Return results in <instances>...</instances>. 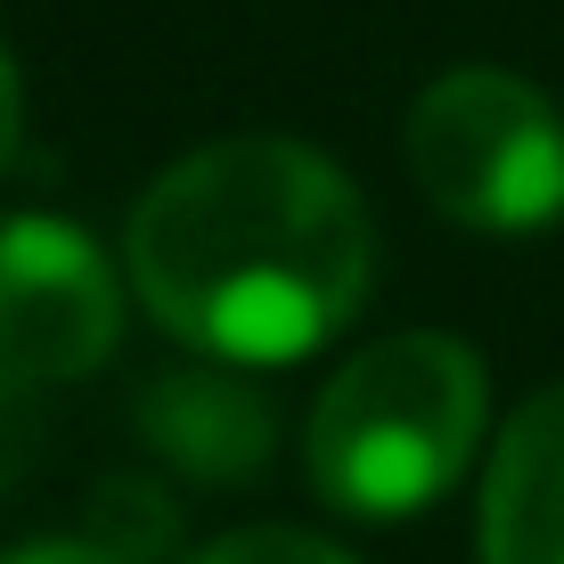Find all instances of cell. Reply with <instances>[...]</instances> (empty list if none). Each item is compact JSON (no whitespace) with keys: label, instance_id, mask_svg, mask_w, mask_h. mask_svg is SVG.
Instances as JSON below:
<instances>
[{"label":"cell","instance_id":"cell-1","mask_svg":"<svg viewBox=\"0 0 564 564\" xmlns=\"http://www.w3.org/2000/svg\"><path fill=\"white\" fill-rule=\"evenodd\" d=\"M123 262L155 327L188 352L279 368L352 327L377 279V229L319 148L254 131L155 172Z\"/></svg>","mask_w":564,"mask_h":564},{"label":"cell","instance_id":"cell-6","mask_svg":"<svg viewBox=\"0 0 564 564\" xmlns=\"http://www.w3.org/2000/svg\"><path fill=\"white\" fill-rule=\"evenodd\" d=\"M482 564H564V384L523 401L491 451Z\"/></svg>","mask_w":564,"mask_h":564},{"label":"cell","instance_id":"cell-3","mask_svg":"<svg viewBox=\"0 0 564 564\" xmlns=\"http://www.w3.org/2000/svg\"><path fill=\"white\" fill-rule=\"evenodd\" d=\"M410 181L458 229L523 238L564 213V115L499 66H458L410 107Z\"/></svg>","mask_w":564,"mask_h":564},{"label":"cell","instance_id":"cell-8","mask_svg":"<svg viewBox=\"0 0 564 564\" xmlns=\"http://www.w3.org/2000/svg\"><path fill=\"white\" fill-rule=\"evenodd\" d=\"M33 442H42V417H33V384L0 368V491L33 466Z\"/></svg>","mask_w":564,"mask_h":564},{"label":"cell","instance_id":"cell-5","mask_svg":"<svg viewBox=\"0 0 564 564\" xmlns=\"http://www.w3.org/2000/svg\"><path fill=\"white\" fill-rule=\"evenodd\" d=\"M131 417L155 442V458L197 482H246L279 451V410H270V393H254V377H238V360L155 368Z\"/></svg>","mask_w":564,"mask_h":564},{"label":"cell","instance_id":"cell-9","mask_svg":"<svg viewBox=\"0 0 564 564\" xmlns=\"http://www.w3.org/2000/svg\"><path fill=\"white\" fill-rule=\"evenodd\" d=\"M0 564H131V556L99 549V540H33V549H17V556H0Z\"/></svg>","mask_w":564,"mask_h":564},{"label":"cell","instance_id":"cell-2","mask_svg":"<svg viewBox=\"0 0 564 564\" xmlns=\"http://www.w3.org/2000/svg\"><path fill=\"white\" fill-rule=\"evenodd\" d=\"M491 417V377L458 336H384L327 377L303 434V475L336 516L401 523L466 475Z\"/></svg>","mask_w":564,"mask_h":564},{"label":"cell","instance_id":"cell-4","mask_svg":"<svg viewBox=\"0 0 564 564\" xmlns=\"http://www.w3.org/2000/svg\"><path fill=\"white\" fill-rule=\"evenodd\" d=\"M115 336H123V295L99 238L57 213L0 221V368L25 384H74L107 368Z\"/></svg>","mask_w":564,"mask_h":564},{"label":"cell","instance_id":"cell-7","mask_svg":"<svg viewBox=\"0 0 564 564\" xmlns=\"http://www.w3.org/2000/svg\"><path fill=\"white\" fill-rule=\"evenodd\" d=\"M188 564H360V556H344L319 532H295V523H238V532L205 540Z\"/></svg>","mask_w":564,"mask_h":564},{"label":"cell","instance_id":"cell-10","mask_svg":"<svg viewBox=\"0 0 564 564\" xmlns=\"http://www.w3.org/2000/svg\"><path fill=\"white\" fill-rule=\"evenodd\" d=\"M17 140H25V90H17V66L0 50V172L17 164Z\"/></svg>","mask_w":564,"mask_h":564}]
</instances>
